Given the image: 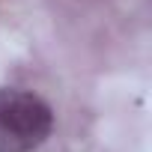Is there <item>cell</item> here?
<instances>
[{"mask_svg": "<svg viewBox=\"0 0 152 152\" xmlns=\"http://www.w3.org/2000/svg\"><path fill=\"white\" fill-rule=\"evenodd\" d=\"M54 128V110L27 90L0 87V152H33Z\"/></svg>", "mask_w": 152, "mask_h": 152, "instance_id": "cell-1", "label": "cell"}]
</instances>
